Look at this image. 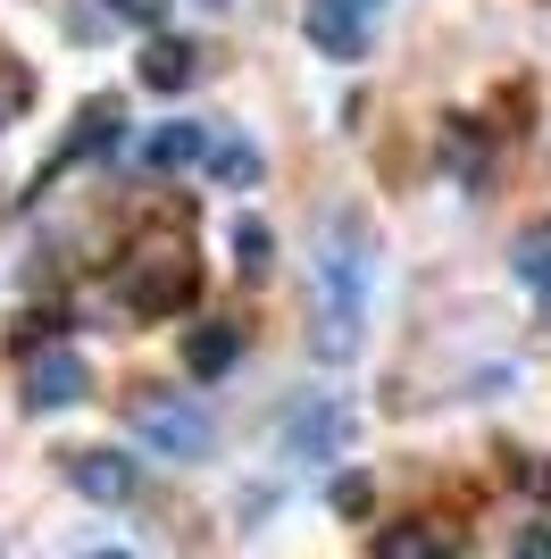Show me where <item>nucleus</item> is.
<instances>
[{"label": "nucleus", "instance_id": "f257e3e1", "mask_svg": "<svg viewBox=\"0 0 551 559\" xmlns=\"http://www.w3.org/2000/svg\"><path fill=\"white\" fill-rule=\"evenodd\" d=\"M309 350H318L326 368H343L351 350H360V326H367V226L351 210L326 217L318 234V259H309Z\"/></svg>", "mask_w": 551, "mask_h": 559}, {"label": "nucleus", "instance_id": "f03ea898", "mask_svg": "<svg viewBox=\"0 0 551 559\" xmlns=\"http://www.w3.org/2000/svg\"><path fill=\"white\" fill-rule=\"evenodd\" d=\"M192 293H201V267L184 251V234L176 242H142L117 267V301L134 309V318H176V309H192Z\"/></svg>", "mask_w": 551, "mask_h": 559}, {"label": "nucleus", "instance_id": "7ed1b4c3", "mask_svg": "<svg viewBox=\"0 0 551 559\" xmlns=\"http://www.w3.org/2000/svg\"><path fill=\"white\" fill-rule=\"evenodd\" d=\"M126 418H134V435L160 451V460H201L209 451V409H192L184 393L142 384V393H126Z\"/></svg>", "mask_w": 551, "mask_h": 559}, {"label": "nucleus", "instance_id": "20e7f679", "mask_svg": "<svg viewBox=\"0 0 551 559\" xmlns=\"http://www.w3.org/2000/svg\"><path fill=\"white\" fill-rule=\"evenodd\" d=\"M343 443H351V409L335 393H309L284 409V451L293 460H343Z\"/></svg>", "mask_w": 551, "mask_h": 559}, {"label": "nucleus", "instance_id": "39448f33", "mask_svg": "<svg viewBox=\"0 0 551 559\" xmlns=\"http://www.w3.org/2000/svg\"><path fill=\"white\" fill-rule=\"evenodd\" d=\"M301 34H309V50H318V59H343V68L367 50L360 0H301Z\"/></svg>", "mask_w": 551, "mask_h": 559}, {"label": "nucleus", "instance_id": "423d86ee", "mask_svg": "<svg viewBox=\"0 0 551 559\" xmlns=\"http://www.w3.org/2000/svg\"><path fill=\"white\" fill-rule=\"evenodd\" d=\"M68 485L84 492V501H101V510H126L142 492L134 460H117V451H68Z\"/></svg>", "mask_w": 551, "mask_h": 559}, {"label": "nucleus", "instance_id": "0eeeda50", "mask_svg": "<svg viewBox=\"0 0 551 559\" xmlns=\"http://www.w3.org/2000/svg\"><path fill=\"white\" fill-rule=\"evenodd\" d=\"M84 393H92V368L75 350H43V359L25 368V401H34V409H75Z\"/></svg>", "mask_w": 551, "mask_h": 559}, {"label": "nucleus", "instance_id": "6e6552de", "mask_svg": "<svg viewBox=\"0 0 551 559\" xmlns=\"http://www.w3.org/2000/svg\"><path fill=\"white\" fill-rule=\"evenodd\" d=\"M117 134H126V109H117L109 93H101V100H84V109H75V126H68V142H59V159H50V167H75V159H92V151H117Z\"/></svg>", "mask_w": 551, "mask_h": 559}, {"label": "nucleus", "instance_id": "1a4fd4ad", "mask_svg": "<svg viewBox=\"0 0 551 559\" xmlns=\"http://www.w3.org/2000/svg\"><path fill=\"white\" fill-rule=\"evenodd\" d=\"M234 359H243V326H234V318H201V326L184 334V368L201 376V384H218Z\"/></svg>", "mask_w": 551, "mask_h": 559}, {"label": "nucleus", "instance_id": "9d476101", "mask_svg": "<svg viewBox=\"0 0 551 559\" xmlns=\"http://www.w3.org/2000/svg\"><path fill=\"white\" fill-rule=\"evenodd\" d=\"M367 551L376 559H459V543L443 535V526H426V518H401V526H376Z\"/></svg>", "mask_w": 551, "mask_h": 559}, {"label": "nucleus", "instance_id": "9b49d317", "mask_svg": "<svg viewBox=\"0 0 551 559\" xmlns=\"http://www.w3.org/2000/svg\"><path fill=\"white\" fill-rule=\"evenodd\" d=\"M192 75H201V50L176 43V34H160V43L142 50V84H151V93H184Z\"/></svg>", "mask_w": 551, "mask_h": 559}, {"label": "nucleus", "instance_id": "f8f14e48", "mask_svg": "<svg viewBox=\"0 0 551 559\" xmlns=\"http://www.w3.org/2000/svg\"><path fill=\"white\" fill-rule=\"evenodd\" d=\"M209 142L218 134H209L201 117H176V126H160V134L142 142V159L151 167H192V159H209Z\"/></svg>", "mask_w": 551, "mask_h": 559}, {"label": "nucleus", "instance_id": "ddd939ff", "mask_svg": "<svg viewBox=\"0 0 551 559\" xmlns=\"http://www.w3.org/2000/svg\"><path fill=\"white\" fill-rule=\"evenodd\" d=\"M443 159H452L459 185H484V159H493V142H484L477 117H443Z\"/></svg>", "mask_w": 551, "mask_h": 559}, {"label": "nucleus", "instance_id": "4468645a", "mask_svg": "<svg viewBox=\"0 0 551 559\" xmlns=\"http://www.w3.org/2000/svg\"><path fill=\"white\" fill-rule=\"evenodd\" d=\"M209 167H218L226 185H259V176H268V159H259L251 134H218V142H209Z\"/></svg>", "mask_w": 551, "mask_h": 559}, {"label": "nucleus", "instance_id": "2eb2a0df", "mask_svg": "<svg viewBox=\"0 0 551 559\" xmlns=\"http://www.w3.org/2000/svg\"><path fill=\"white\" fill-rule=\"evenodd\" d=\"M509 267H518V284H527V293H543V309H551V226L518 234V251H509Z\"/></svg>", "mask_w": 551, "mask_h": 559}, {"label": "nucleus", "instance_id": "dca6fc26", "mask_svg": "<svg viewBox=\"0 0 551 559\" xmlns=\"http://www.w3.org/2000/svg\"><path fill=\"white\" fill-rule=\"evenodd\" d=\"M509 485L535 492V501H551V460L543 451H509Z\"/></svg>", "mask_w": 551, "mask_h": 559}, {"label": "nucleus", "instance_id": "f3484780", "mask_svg": "<svg viewBox=\"0 0 551 559\" xmlns=\"http://www.w3.org/2000/svg\"><path fill=\"white\" fill-rule=\"evenodd\" d=\"M234 267H243V276H259V267H268V226H259V217H243V226H234Z\"/></svg>", "mask_w": 551, "mask_h": 559}, {"label": "nucleus", "instance_id": "a211bd4d", "mask_svg": "<svg viewBox=\"0 0 551 559\" xmlns=\"http://www.w3.org/2000/svg\"><path fill=\"white\" fill-rule=\"evenodd\" d=\"M117 17H134V25H160V0H109Z\"/></svg>", "mask_w": 551, "mask_h": 559}, {"label": "nucleus", "instance_id": "6ab92c4d", "mask_svg": "<svg viewBox=\"0 0 551 559\" xmlns=\"http://www.w3.org/2000/svg\"><path fill=\"white\" fill-rule=\"evenodd\" d=\"M518 559H551V526H527V535H518Z\"/></svg>", "mask_w": 551, "mask_h": 559}, {"label": "nucleus", "instance_id": "aec40b11", "mask_svg": "<svg viewBox=\"0 0 551 559\" xmlns=\"http://www.w3.org/2000/svg\"><path fill=\"white\" fill-rule=\"evenodd\" d=\"M92 559H126V551H92Z\"/></svg>", "mask_w": 551, "mask_h": 559}]
</instances>
